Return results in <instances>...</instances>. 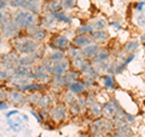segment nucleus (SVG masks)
Here are the masks:
<instances>
[{"label": "nucleus", "instance_id": "nucleus-1", "mask_svg": "<svg viewBox=\"0 0 145 137\" xmlns=\"http://www.w3.org/2000/svg\"><path fill=\"white\" fill-rule=\"evenodd\" d=\"M13 22L16 23V26L20 28L21 30H29L33 29L35 27H38V18H36L35 13H31L29 11H24V10H17L16 13L12 17Z\"/></svg>", "mask_w": 145, "mask_h": 137}, {"label": "nucleus", "instance_id": "nucleus-2", "mask_svg": "<svg viewBox=\"0 0 145 137\" xmlns=\"http://www.w3.org/2000/svg\"><path fill=\"white\" fill-rule=\"evenodd\" d=\"M13 49L16 50L17 53L24 55V56H31L34 55L39 49V43H36L35 40H33L29 36H15L13 38Z\"/></svg>", "mask_w": 145, "mask_h": 137}, {"label": "nucleus", "instance_id": "nucleus-3", "mask_svg": "<svg viewBox=\"0 0 145 137\" xmlns=\"http://www.w3.org/2000/svg\"><path fill=\"white\" fill-rule=\"evenodd\" d=\"M48 47L52 51H63L65 52L71 46V40H69L65 35L59 34V33H54L51 35V38L48 40Z\"/></svg>", "mask_w": 145, "mask_h": 137}, {"label": "nucleus", "instance_id": "nucleus-4", "mask_svg": "<svg viewBox=\"0 0 145 137\" xmlns=\"http://www.w3.org/2000/svg\"><path fill=\"white\" fill-rule=\"evenodd\" d=\"M68 118V107L63 102L56 103L53 107L50 108V119H52L56 124L65 121Z\"/></svg>", "mask_w": 145, "mask_h": 137}, {"label": "nucleus", "instance_id": "nucleus-5", "mask_svg": "<svg viewBox=\"0 0 145 137\" xmlns=\"http://www.w3.org/2000/svg\"><path fill=\"white\" fill-rule=\"evenodd\" d=\"M33 76H34V80L36 83L45 84V85H48L50 83H52V75L48 74V73L44 69V67L41 65L35 66L33 68Z\"/></svg>", "mask_w": 145, "mask_h": 137}, {"label": "nucleus", "instance_id": "nucleus-6", "mask_svg": "<svg viewBox=\"0 0 145 137\" xmlns=\"http://www.w3.org/2000/svg\"><path fill=\"white\" fill-rule=\"evenodd\" d=\"M21 10L29 11L35 15H39L40 10H41V4L39 0H21Z\"/></svg>", "mask_w": 145, "mask_h": 137}, {"label": "nucleus", "instance_id": "nucleus-7", "mask_svg": "<svg viewBox=\"0 0 145 137\" xmlns=\"http://www.w3.org/2000/svg\"><path fill=\"white\" fill-rule=\"evenodd\" d=\"M27 36H29V38L35 40L36 43H41V41H44V40L46 39L47 30L45 28H42V27L38 26V27H35V28H33V29L27 30Z\"/></svg>", "mask_w": 145, "mask_h": 137}, {"label": "nucleus", "instance_id": "nucleus-8", "mask_svg": "<svg viewBox=\"0 0 145 137\" xmlns=\"http://www.w3.org/2000/svg\"><path fill=\"white\" fill-rule=\"evenodd\" d=\"M99 81L103 85L104 89L114 91L117 89V81L115 79V75H110V74H102L99 75Z\"/></svg>", "mask_w": 145, "mask_h": 137}, {"label": "nucleus", "instance_id": "nucleus-9", "mask_svg": "<svg viewBox=\"0 0 145 137\" xmlns=\"http://www.w3.org/2000/svg\"><path fill=\"white\" fill-rule=\"evenodd\" d=\"M7 98H10V101L15 104V106H22V104L27 103V96L20 90L8 91Z\"/></svg>", "mask_w": 145, "mask_h": 137}, {"label": "nucleus", "instance_id": "nucleus-10", "mask_svg": "<svg viewBox=\"0 0 145 137\" xmlns=\"http://www.w3.org/2000/svg\"><path fill=\"white\" fill-rule=\"evenodd\" d=\"M101 49H102V46L99 44L92 43V44H89L88 46L81 49V52H82V56L86 58V60H91V61H92L93 58L97 56V53L101 51Z\"/></svg>", "mask_w": 145, "mask_h": 137}, {"label": "nucleus", "instance_id": "nucleus-11", "mask_svg": "<svg viewBox=\"0 0 145 137\" xmlns=\"http://www.w3.org/2000/svg\"><path fill=\"white\" fill-rule=\"evenodd\" d=\"M110 57H111V50H108L105 47H102L101 51L97 53V56L92 60V63L94 67H97L102 63H106L110 61Z\"/></svg>", "mask_w": 145, "mask_h": 137}, {"label": "nucleus", "instance_id": "nucleus-12", "mask_svg": "<svg viewBox=\"0 0 145 137\" xmlns=\"http://www.w3.org/2000/svg\"><path fill=\"white\" fill-rule=\"evenodd\" d=\"M92 43L93 41H92V39L89 38V35H86V34H76L71 40V45H74V46L79 47V49H84Z\"/></svg>", "mask_w": 145, "mask_h": 137}, {"label": "nucleus", "instance_id": "nucleus-13", "mask_svg": "<svg viewBox=\"0 0 145 137\" xmlns=\"http://www.w3.org/2000/svg\"><path fill=\"white\" fill-rule=\"evenodd\" d=\"M89 38L92 39L93 43L101 45L102 43L108 41L109 38H110V34H109L108 30H93L92 33L89 34Z\"/></svg>", "mask_w": 145, "mask_h": 137}, {"label": "nucleus", "instance_id": "nucleus-14", "mask_svg": "<svg viewBox=\"0 0 145 137\" xmlns=\"http://www.w3.org/2000/svg\"><path fill=\"white\" fill-rule=\"evenodd\" d=\"M12 74L13 75H17V76H22V78H25V79H34L33 76V68L31 67H23V66H17L13 68L12 70Z\"/></svg>", "mask_w": 145, "mask_h": 137}, {"label": "nucleus", "instance_id": "nucleus-15", "mask_svg": "<svg viewBox=\"0 0 145 137\" xmlns=\"http://www.w3.org/2000/svg\"><path fill=\"white\" fill-rule=\"evenodd\" d=\"M67 90H69L71 94H74L75 96H80V95H85L87 89L84 84L82 80H78V81H72L69 84V86L67 88Z\"/></svg>", "mask_w": 145, "mask_h": 137}, {"label": "nucleus", "instance_id": "nucleus-16", "mask_svg": "<svg viewBox=\"0 0 145 137\" xmlns=\"http://www.w3.org/2000/svg\"><path fill=\"white\" fill-rule=\"evenodd\" d=\"M44 9L46 13H54V12L63 11L62 0H48L46 5L44 6Z\"/></svg>", "mask_w": 145, "mask_h": 137}, {"label": "nucleus", "instance_id": "nucleus-17", "mask_svg": "<svg viewBox=\"0 0 145 137\" xmlns=\"http://www.w3.org/2000/svg\"><path fill=\"white\" fill-rule=\"evenodd\" d=\"M7 124L10 126V129L13 130L15 132H20L23 130V119H21V118L17 115H15L13 118H8Z\"/></svg>", "mask_w": 145, "mask_h": 137}, {"label": "nucleus", "instance_id": "nucleus-18", "mask_svg": "<svg viewBox=\"0 0 145 137\" xmlns=\"http://www.w3.org/2000/svg\"><path fill=\"white\" fill-rule=\"evenodd\" d=\"M52 103H53V99L51 96L48 94H41L36 107H39L40 109H50L52 107Z\"/></svg>", "mask_w": 145, "mask_h": 137}, {"label": "nucleus", "instance_id": "nucleus-19", "mask_svg": "<svg viewBox=\"0 0 145 137\" xmlns=\"http://www.w3.org/2000/svg\"><path fill=\"white\" fill-rule=\"evenodd\" d=\"M139 46H140V41L137 39H132V40H127L125 43V45L122 46L123 51L126 53H135L139 50Z\"/></svg>", "mask_w": 145, "mask_h": 137}, {"label": "nucleus", "instance_id": "nucleus-20", "mask_svg": "<svg viewBox=\"0 0 145 137\" xmlns=\"http://www.w3.org/2000/svg\"><path fill=\"white\" fill-rule=\"evenodd\" d=\"M81 75H82V74H81L80 70L74 69V68H69V69L64 73V75H63V76H64L65 80L70 84V83H72V81H78Z\"/></svg>", "mask_w": 145, "mask_h": 137}, {"label": "nucleus", "instance_id": "nucleus-21", "mask_svg": "<svg viewBox=\"0 0 145 137\" xmlns=\"http://www.w3.org/2000/svg\"><path fill=\"white\" fill-rule=\"evenodd\" d=\"M52 17L54 18L56 22H61V23H64V24H70L72 22V18L69 17L65 13V11H59V12H54V13H51Z\"/></svg>", "mask_w": 145, "mask_h": 137}, {"label": "nucleus", "instance_id": "nucleus-22", "mask_svg": "<svg viewBox=\"0 0 145 137\" xmlns=\"http://www.w3.org/2000/svg\"><path fill=\"white\" fill-rule=\"evenodd\" d=\"M93 27V30H106L108 28V21L104 20V18H98V20H94L92 23H89Z\"/></svg>", "mask_w": 145, "mask_h": 137}, {"label": "nucleus", "instance_id": "nucleus-23", "mask_svg": "<svg viewBox=\"0 0 145 137\" xmlns=\"http://www.w3.org/2000/svg\"><path fill=\"white\" fill-rule=\"evenodd\" d=\"M35 65V60L33 56H23L18 58V66H23V67H31Z\"/></svg>", "mask_w": 145, "mask_h": 137}, {"label": "nucleus", "instance_id": "nucleus-24", "mask_svg": "<svg viewBox=\"0 0 145 137\" xmlns=\"http://www.w3.org/2000/svg\"><path fill=\"white\" fill-rule=\"evenodd\" d=\"M65 52H63V51H53L50 56L47 57V60L51 62V63H56L58 61H61L63 60V58H65Z\"/></svg>", "mask_w": 145, "mask_h": 137}, {"label": "nucleus", "instance_id": "nucleus-25", "mask_svg": "<svg viewBox=\"0 0 145 137\" xmlns=\"http://www.w3.org/2000/svg\"><path fill=\"white\" fill-rule=\"evenodd\" d=\"M40 98L39 92H30L29 95H27V103L31 104V106H36Z\"/></svg>", "mask_w": 145, "mask_h": 137}, {"label": "nucleus", "instance_id": "nucleus-26", "mask_svg": "<svg viewBox=\"0 0 145 137\" xmlns=\"http://www.w3.org/2000/svg\"><path fill=\"white\" fill-rule=\"evenodd\" d=\"M92 32H93V27L91 26V24H82V26L78 27V29H76V33H78V34L89 35Z\"/></svg>", "mask_w": 145, "mask_h": 137}, {"label": "nucleus", "instance_id": "nucleus-27", "mask_svg": "<svg viewBox=\"0 0 145 137\" xmlns=\"http://www.w3.org/2000/svg\"><path fill=\"white\" fill-rule=\"evenodd\" d=\"M63 10H72L76 7V0H62Z\"/></svg>", "mask_w": 145, "mask_h": 137}, {"label": "nucleus", "instance_id": "nucleus-28", "mask_svg": "<svg viewBox=\"0 0 145 137\" xmlns=\"http://www.w3.org/2000/svg\"><path fill=\"white\" fill-rule=\"evenodd\" d=\"M92 66H93L92 61H91V60H86V58H85L84 62L81 63V66H80V68H79V70L81 72V74H84V73H85V72H87Z\"/></svg>", "mask_w": 145, "mask_h": 137}, {"label": "nucleus", "instance_id": "nucleus-29", "mask_svg": "<svg viewBox=\"0 0 145 137\" xmlns=\"http://www.w3.org/2000/svg\"><path fill=\"white\" fill-rule=\"evenodd\" d=\"M30 114L35 118L36 121H38V123H40V124H42V123H44V119L41 118V115H40L39 111H35V109H30Z\"/></svg>", "mask_w": 145, "mask_h": 137}, {"label": "nucleus", "instance_id": "nucleus-30", "mask_svg": "<svg viewBox=\"0 0 145 137\" xmlns=\"http://www.w3.org/2000/svg\"><path fill=\"white\" fill-rule=\"evenodd\" d=\"M125 120H126V123H128V124H133V123L135 121V117L133 115V114L127 112L126 115H125Z\"/></svg>", "mask_w": 145, "mask_h": 137}, {"label": "nucleus", "instance_id": "nucleus-31", "mask_svg": "<svg viewBox=\"0 0 145 137\" xmlns=\"http://www.w3.org/2000/svg\"><path fill=\"white\" fill-rule=\"evenodd\" d=\"M8 5L12 9H20L21 7V0H8Z\"/></svg>", "mask_w": 145, "mask_h": 137}, {"label": "nucleus", "instance_id": "nucleus-32", "mask_svg": "<svg viewBox=\"0 0 145 137\" xmlns=\"http://www.w3.org/2000/svg\"><path fill=\"white\" fill-rule=\"evenodd\" d=\"M109 26L114 27L116 30H121V28H122V26H121V22H120V21H111L110 23H109Z\"/></svg>", "mask_w": 145, "mask_h": 137}, {"label": "nucleus", "instance_id": "nucleus-33", "mask_svg": "<svg viewBox=\"0 0 145 137\" xmlns=\"http://www.w3.org/2000/svg\"><path fill=\"white\" fill-rule=\"evenodd\" d=\"M144 6H145V1H138V3H137V5H135V11L142 13Z\"/></svg>", "mask_w": 145, "mask_h": 137}, {"label": "nucleus", "instance_id": "nucleus-34", "mask_svg": "<svg viewBox=\"0 0 145 137\" xmlns=\"http://www.w3.org/2000/svg\"><path fill=\"white\" fill-rule=\"evenodd\" d=\"M18 114H20V111H18V109H15V111L7 112V113H6V115H5V118H6V119H8V118L15 117V115H18Z\"/></svg>", "mask_w": 145, "mask_h": 137}, {"label": "nucleus", "instance_id": "nucleus-35", "mask_svg": "<svg viewBox=\"0 0 145 137\" xmlns=\"http://www.w3.org/2000/svg\"><path fill=\"white\" fill-rule=\"evenodd\" d=\"M8 103L5 101V99H1L0 101V111H6V109H8Z\"/></svg>", "mask_w": 145, "mask_h": 137}, {"label": "nucleus", "instance_id": "nucleus-36", "mask_svg": "<svg viewBox=\"0 0 145 137\" xmlns=\"http://www.w3.org/2000/svg\"><path fill=\"white\" fill-rule=\"evenodd\" d=\"M7 94L8 92H6L3 88H0V101H1V99H5V97H7Z\"/></svg>", "mask_w": 145, "mask_h": 137}, {"label": "nucleus", "instance_id": "nucleus-37", "mask_svg": "<svg viewBox=\"0 0 145 137\" xmlns=\"http://www.w3.org/2000/svg\"><path fill=\"white\" fill-rule=\"evenodd\" d=\"M8 5V0H0V9H5Z\"/></svg>", "mask_w": 145, "mask_h": 137}, {"label": "nucleus", "instance_id": "nucleus-38", "mask_svg": "<svg viewBox=\"0 0 145 137\" xmlns=\"http://www.w3.org/2000/svg\"><path fill=\"white\" fill-rule=\"evenodd\" d=\"M109 137H121V136H120L119 134H117V132H115V131H114V132H111L110 136H109Z\"/></svg>", "mask_w": 145, "mask_h": 137}, {"label": "nucleus", "instance_id": "nucleus-39", "mask_svg": "<svg viewBox=\"0 0 145 137\" xmlns=\"http://www.w3.org/2000/svg\"><path fill=\"white\" fill-rule=\"evenodd\" d=\"M22 119H23V120H25V121H28V117H27L25 114H23V115H22Z\"/></svg>", "mask_w": 145, "mask_h": 137}, {"label": "nucleus", "instance_id": "nucleus-40", "mask_svg": "<svg viewBox=\"0 0 145 137\" xmlns=\"http://www.w3.org/2000/svg\"><path fill=\"white\" fill-rule=\"evenodd\" d=\"M140 41H145V34H143L140 36Z\"/></svg>", "mask_w": 145, "mask_h": 137}, {"label": "nucleus", "instance_id": "nucleus-41", "mask_svg": "<svg viewBox=\"0 0 145 137\" xmlns=\"http://www.w3.org/2000/svg\"><path fill=\"white\" fill-rule=\"evenodd\" d=\"M122 137H133V135L129 134V135H126V136H122Z\"/></svg>", "mask_w": 145, "mask_h": 137}, {"label": "nucleus", "instance_id": "nucleus-42", "mask_svg": "<svg viewBox=\"0 0 145 137\" xmlns=\"http://www.w3.org/2000/svg\"><path fill=\"white\" fill-rule=\"evenodd\" d=\"M144 106H145V101H144Z\"/></svg>", "mask_w": 145, "mask_h": 137}, {"label": "nucleus", "instance_id": "nucleus-43", "mask_svg": "<svg viewBox=\"0 0 145 137\" xmlns=\"http://www.w3.org/2000/svg\"><path fill=\"white\" fill-rule=\"evenodd\" d=\"M131 1H132V0H131Z\"/></svg>", "mask_w": 145, "mask_h": 137}]
</instances>
